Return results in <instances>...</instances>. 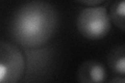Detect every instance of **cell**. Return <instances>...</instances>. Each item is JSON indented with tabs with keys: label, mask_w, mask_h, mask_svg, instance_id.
<instances>
[{
	"label": "cell",
	"mask_w": 125,
	"mask_h": 83,
	"mask_svg": "<svg viewBox=\"0 0 125 83\" xmlns=\"http://www.w3.org/2000/svg\"><path fill=\"white\" fill-rule=\"evenodd\" d=\"M24 68L23 51L11 43L0 41V83L21 81Z\"/></svg>",
	"instance_id": "3957f363"
},
{
	"label": "cell",
	"mask_w": 125,
	"mask_h": 83,
	"mask_svg": "<svg viewBox=\"0 0 125 83\" xmlns=\"http://www.w3.org/2000/svg\"><path fill=\"white\" fill-rule=\"evenodd\" d=\"M107 65L115 75L124 76L125 74V47L118 45L114 47L107 54Z\"/></svg>",
	"instance_id": "8992f818"
},
{
	"label": "cell",
	"mask_w": 125,
	"mask_h": 83,
	"mask_svg": "<svg viewBox=\"0 0 125 83\" xmlns=\"http://www.w3.org/2000/svg\"><path fill=\"white\" fill-rule=\"evenodd\" d=\"M111 83H124L125 82V77L124 76H120V75H115V77H113L111 80Z\"/></svg>",
	"instance_id": "9c48e42d"
},
{
	"label": "cell",
	"mask_w": 125,
	"mask_h": 83,
	"mask_svg": "<svg viewBox=\"0 0 125 83\" xmlns=\"http://www.w3.org/2000/svg\"><path fill=\"white\" fill-rule=\"evenodd\" d=\"M109 19L118 28L124 32L125 29V2L124 0H116L109 9Z\"/></svg>",
	"instance_id": "52a82bcc"
},
{
	"label": "cell",
	"mask_w": 125,
	"mask_h": 83,
	"mask_svg": "<svg viewBox=\"0 0 125 83\" xmlns=\"http://www.w3.org/2000/svg\"><path fill=\"white\" fill-rule=\"evenodd\" d=\"M76 28L80 35L88 39L98 41L104 38L112 29L107 9L100 5L84 7L76 18Z\"/></svg>",
	"instance_id": "7a4b0ae2"
},
{
	"label": "cell",
	"mask_w": 125,
	"mask_h": 83,
	"mask_svg": "<svg viewBox=\"0 0 125 83\" xmlns=\"http://www.w3.org/2000/svg\"><path fill=\"white\" fill-rule=\"evenodd\" d=\"M74 1L87 6H95V5H100L105 0H74Z\"/></svg>",
	"instance_id": "ba28073f"
},
{
	"label": "cell",
	"mask_w": 125,
	"mask_h": 83,
	"mask_svg": "<svg viewBox=\"0 0 125 83\" xmlns=\"http://www.w3.org/2000/svg\"><path fill=\"white\" fill-rule=\"evenodd\" d=\"M58 27V14L45 0H30L14 13L10 33L15 43L23 49L47 45Z\"/></svg>",
	"instance_id": "6da1fadb"
},
{
	"label": "cell",
	"mask_w": 125,
	"mask_h": 83,
	"mask_svg": "<svg viewBox=\"0 0 125 83\" xmlns=\"http://www.w3.org/2000/svg\"><path fill=\"white\" fill-rule=\"evenodd\" d=\"M106 80V69L100 61L89 59L83 61L77 70V81L80 83H103Z\"/></svg>",
	"instance_id": "5b68a950"
},
{
	"label": "cell",
	"mask_w": 125,
	"mask_h": 83,
	"mask_svg": "<svg viewBox=\"0 0 125 83\" xmlns=\"http://www.w3.org/2000/svg\"><path fill=\"white\" fill-rule=\"evenodd\" d=\"M25 59L24 74L22 82L41 81L47 76L53 62V49L50 46H41L38 48L24 49Z\"/></svg>",
	"instance_id": "277c9868"
}]
</instances>
